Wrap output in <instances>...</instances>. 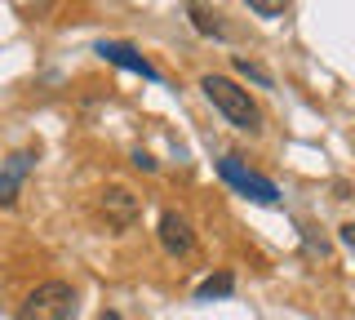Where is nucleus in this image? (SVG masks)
<instances>
[{
	"instance_id": "39448f33",
	"label": "nucleus",
	"mask_w": 355,
	"mask_h": 320,
	"mask_svg": "<svg viewBox=\"0 0 355 320\" xmlns=\"http://www.w3.org/2000/svg\"><path fill=\"white\" fill-rule=\"evenodd\" d=\"M31 169H36V151H31V147L14 151V156L0 165V209H14V205H18L22 183H27Z\"/></svg>"
},
{
	"instance_id": "20e7f679",
	"label": "nucleus",
	"mask_w": 355,
	"mask_h": 320,
	"mask_svg": "<svg viewBox=\"0 0 355 320\" xmlns=\"http://www.w3.org/2000/svg\"><path fill=\"white\" fill-rule=\"evenodd\" d=\"M98 214H103V223L111 227V231H129L133 223L142 218V201L129 192V187H107L103 196H98Z\"/></svg>"
},
{
	"instance_id": "f03ea898",
	"label": "nucleus",
	"mask_w": 355,
	"mask_h": 320,
	"mask_svg": "<svg viewBox=\"0 0 355 320\" xmlns=\"http://www.w3.org/2000/svg\"><path fill=\"white\" fill-rule=\"evenodd\" d=\"M80 312V294L67 280H44L18 303V320H76Z\"/></svg>"
},
{
	"instance_id": "2eb2a0df",
	"label": "nucleus",
	"mask_w": 355,
	"mask_h": 320,
	"mask_svg": "<svg viewBox=\"0 0 355 320\" xmlns=\"http://www.w3.org/2000/svg\"><path fill=\"white\" fill-rule=\"evenodd\" d=\"M338 240H342V245H355V227L342 223V227H338Z\"/></svg>"
},
{
	"instance_id": "9d476101",
	"label": "nucleus",
	"mask_w": 355,
	"mask_h": 320,
	"mask_svg": "<svg viewBox=\"0 0 355 320\" xmlns=\"http://www.w3.org/2000/svg\"><path fill=\"white\" fill-rule=\"evenodd\" d=\"M236 71H240V76H249V81H253V85H262V90H271V76H266V71L258 67V62H249V58H236Z\"/></svg>"
},
{
	"instance_id": "423d86ee",
	"label": "nucleus",
	"mask_w": 355,
	"mask_h": 320,
	"mask_svg": "<svg viewBox=\"0 0 355 320\" xmlns=\"http://www.w3.org/2000/svg\"><path fill=\"white\" fill-rule=\"evenodd\" d=\"M155 236H160V245H164V253H173V258H187V253L196 249V231H191V223H187L182 214H160V227H155Z\"/></svg>"
},
{
	"instance_id": "f8f14e48",
	"label": "nucleus",
	"mask_w": 355,
	"mask_h": 320,
	"mask_svg": "<svg viewBox=\"0 0 355 320\" xmlns=\"http://www.w3.org/2000/svg\"><path fill=\"white\" fill-rule=\"evenodd\" d=\"M249 14H258V18H284V5H271V0H249Z\"/></svg>"
},
{
	"instance_id": "dca6fc26",
	"label": "nucleus",
	"mask_w": 355,
	"mask_h": 320,
	"mask_svg": "<svg viewBox=\"0 0 355 320\" xmlns=\"http://www.w3.org/2000/svg\"><path fill=\"white\" fill-rule=\"evenodd\" d=\"M98 320H120V312H103V316H98Z\"/></svg>"
},
{
	"instance_id": "0eeeda50",
	"label": "nucleus",
	"mask_w": 355,
	"mask_h": 320,
	"mask_svg": "<svg viewBox=\"0 0 355 320\" xmlns=\"http://www.w3.org/2000/svg\"><path fill=\"white\" fill-rule=\"evenodd\" d=\"M98 53H103L107 62H116V67H125V71H138L142 81H160V71H155L133 45H120V40H103V45H98Z\"/></svg>"
},
{
	"instance_id": "1a4fd4ad",
	"label": "nucleus",
	"mask_w": 355,
	"mask_h": 320,
	"mask_svg": "<svg viewBox=\"0 0 355 320\" xmlns=\"http://www.w3.org/2000/svg\"><path fill=\"white\" fill-rule=\"evenodd\" d=\"M231 294H236V276L231 271H218L196 285V303H214V298H231Z\"/></svg>"
},
{
	"instance_id": "4468645a",
	"label": "nucleus",
	"mask_w": 355,
	"mask_h": 320,
	"mask_svg": "<svg viewBox=\"0 0 355 320\" xmlns=\"http://www.w3.org/2000/svg\"><path fill=\"white\" fill-rule=\"evenodd\" d=\"M333 201H351V183H347V178L333 183Z\"/></svg>"
},
{
	"instance_id": "7ed1b4c3",
	"label": "nucleus",
	"mask_w": 355,
	"mask_h": 320,
	"mask_svg": "<svg viewBox=\"0 0 355 320\" xmlns=\"http://www.w3.org/2000/svg\"><path fill=\"white\" fill-rule=\"evenodd\" d=\"M218 174H222V183H231L240 196H253L258 205H275V201H280V187H275L271 178H262V174H253L240 156H222Z\"/></svg>"
},
{
	"instance_id": "9b49d317",
	"label": "nucleus",
	"mask_w": 355,
	"mask_h": 320,
	"mask_svg": "<svg viewBox=\"0 0 355 320\" xmlns=\"http://www.w3.org/2000/svg\"><path fill=\"white\" fill-rule=\"evenodd\" d=\"M302 249L311 253V258H315V253L324 258V253H329V240H324V236H315V227H302Z\"/></svg>"
},
{
	"instance_id": "f257e3e1",
	"label": "nucleus",
	"mask_w": 355,
	"mask_h": 320,
	"mask_svg": "<svg viewBox=\"0 0 355 320\" xmlns=\"http://www.w3.org/2000/svg\"><path fill=\"white\" fill-rule=\"evenodd\" d=\"M200 90H205V98L240 129V134H262V107L253 103L249 90H240L231 76H214V71H209V76H200Z\"/></svg>"
},
{
	"instance_id": "ddd939ff",
	"label": "nucleus",
	"mask_w": 355,
	"mask_h": 320,
	"mask_svg": "<svg viewBox=\"0 0 355 320\" xmlns=\"http://www.w3.org/2000/svg\"><path fill=\"white\" fill-rule=\"evenodd\" d=\"M133 165H138L142 174H155V169H160V165H155V160L147 156V151H133Z\"/></svg>"
},
{
	"instance_id": "6e6552de",
	"label": "nucleus",
	"mask_w": 355,
	"mask_h": 320,
	"mask_svg": "<svg viewBox=\"0 0 355 320\" xmlns=\"http://www.w3.org/2000/svg\"><path fill=\"white\" fill-rule=\"evenodd\" d=\"M187 18H191V27L200 31V36L227 40V23H222V14H218V9H209V5H187Z\"/></svg>"
}]
</instances>
